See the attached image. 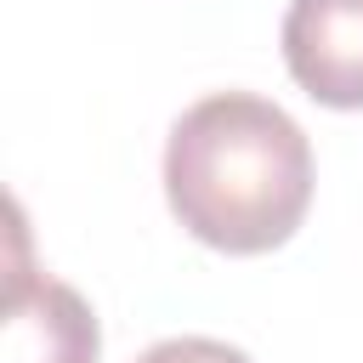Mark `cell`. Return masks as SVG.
<instances>
[{"label": "cell", "mask_w": 363, "mask_h": 363, "mask_svg": "<svg viewBox=\"0 0 363 363\" xmlns=\"http://www.w3.org/2000/svg\"><path fill=\"white\" fill-rule=\"evenodd\" d=\"M164 193L199 244L227 255L278 250L312 204L306 130L267 96L216 91L170 125Z\"/></svg>", "instance_id": "1"}, {"label": "cell", "mask_w": 363, "mask_h": 363, "mask_svg": "<svg viewBox=\"0 0 363 363\" xmlns=\"http://www.w3.org/2000/svg\"><path fill=\"white\" fill-rule=\"evenodd\" d=\"M284 62L323 108H363V0H289Z\"/></svg>", "instance_id": "2"}, {"label": "cell", "mask_w": 363, "mask_h": 363, "mask_svg": "<svg viewBox=\"0 0 363 363\" xmlns=\"http://www.w3.org/2000/svg\"><path fill=\"white\" fill-rule=\"evenodd\" d=\"M96 352H102L96 312L85 306L79 289L45 272H11L0 363H96Z\"/></svg>", "instance_id": "3"}, {"label": "cell", "mask_w": 363, "mask_h": 363, "mask_svg": "<svg viewBox=\"0 0 363 363\" xmlns=\"http://www.w3.org/2000/svg\"><path fill=\"white\" fill-rule=\"evenodd\" d=\"M136 363H250V357L227 340H210V335H176V340L147 346Z\"/></svg>", "instance_id": "4"}]
</instances>
